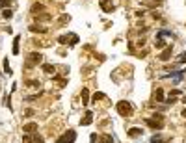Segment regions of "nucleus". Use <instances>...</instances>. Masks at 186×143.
<instances>
[{
	"label": "nucleus",
	"instance_id": "nucleus-1",
	"mask_svg": "<svg viewBox=\"0 0 186 143\" xmlns=\"http://www.w3.org/2000/svg\"><path fill=\"white\" fill-rule=\"evenodd\" d=\"M147 125L151 126V128H154V130L164 128V115L162 114H154L151 119H147Z\"/></svg>",
	"mask_w": 186,
	"mask_h": 143
},
{
	"label": "nucleus",
	"instance_id": "nucleus-2",
	"mask_svg": "<svg viewBox=\"0 0 186 143\" xmlns=\"http://www.w3.org/2000/svg\"><path fill=\"white\" fill-rule=\"evenodd\" d=\"M41 61H43V54H39V52H30L24 65H26V69H32V67H36L37 63H41Z\"/></svg>",
	"mask_w": 186,
	"mask_h": 143
},
{
	"label": "nucleus",
	"instance_id": "nucleus-3",
	"mask_svg": "<svg viewBox=\"0 0 186 143\" xmlns=\"http://www.w3.org/2000/svg\"><path fill=\"white\" fill-rule=\"evenodd\" d=\"M117 111H119V115H123V117H130L132 115V106H130V102L121 100V102H117Z\"/></svg>",
	"mask_w": 186,
	"mask_h": 143
},
{
	"label": "nucleus",
	"instance_id": "nucleus-4",
	"mask_svg": "<svg viewBox=\"0 0 186 143\" xmlns=\"http://www.w3.org/2000/svg\"><path fill=\"white\" fill-rule=\"evenodd\" d=\"M74 139H77V132L74 130H67L63 136H60L56 143H74Z\"/></svg>",
	"mask_w": 186,
	"mask_h": 143
},
{
	"label": "nucleus",
	"instance_id": "nucleus-5",
	"mask_svg": "<svg viewBox=\"0 0 186 143\" xmlns=\"http://www.w3.org/2000/svg\"><path fill=\"white\" fill-rule=\"evenodd\" d=\"M60 41V43H62V45H77L78 43V35L77 34H69V35H62V37H60L58 39Z\"/></svg>",
	"mask_w": 186,
	"mask_h": 143
},
{
	"label": "nucleus",
	"instance_id": "nucleus-6",
	"mask_svg": "<svg viewBox=\"0 0 186 143\" xmlns=\"http://www.w3.org/2000/svg\"><path fill=\"white\" fill-rule=\"evenodd\" d=\"M171 50H173V48H171V45H169V47H166V48H164V52L158 56L160 61H168L169 58H171Z\"/></svg>",
	"mask_w": 186,
	"mask_h": 143
},
{
	"label": "nucleus",
	"instance_id": "nucleus-7",
	"mask_svg": "<svg viewBox=\"0 0 186 143\" xmlns=\"http://www.w3.org/2000/svg\"><path fill=\"white\" fill-rule=\"evenodd\" d=\"M91 121H93V111H86V115L82 117L80 125H82V126H88V125H91Z\"/></svg>",
	"mask_w": 186,
	"mask_h": 143
},
{
	"label": "nucleus",
	"instance_id": "nucleus-8",
	"mask_svg": "<svg viewBox=\"0 0 186 143\" xmlns=\"http://www.w3.org/2000/svg\"><path fill=\"white\" fill-rule=\"evenodd\" d=\"M168 141H169V137H166L162 134H154L151 137V143H168Z\"/></svg>",
	"mask_w": 186,
	"mask_h": 143
},
{
	"label": "nucleus",
	"instance_id": "nucleus-9",
	"mask_svg": "<svg viewBox=\"0 0 186 143\" xmlns=\"http://www.w3.org/2000/svg\"><path fill=\"white\" fill-rule=\"evenodd\" d=\"M22 130L26 132V134H34V132L37 130V125H36V123H28V125L22 126Z\"/></svg>",
	"mask_w": 186,
	"mask_h": 143
},
{
	"label": "nucleus",
	"instance_id": "nucleus-10",
	"mask_svg": "<svg viewBox=\"0 0 186 143\" xmlns=\"http://www.w3.org/2000/svg\"><path fill=\"white\" fill-rule=\"evenodd\" d=\"M154 99H157V102H164L166 99H164V91H162V88H158L157 91H154Z\"/></svg>",
	"mask_w": 186,
	"mask_h": 143
},
{
	"label": "nucleus",
	"instance_id": "nucleus-11",
	"mask_svg": "<svg viewBox=\"0 0 186 143\" xmlns=\"http://www.w3.org/2000/svg\"><path fill=\"white\" fill-rule=\"evenodd\" d=\"M88 102H89V91H88V88H84L82 89V104L86 106Z\"/></svg>",
	"mask_w": 186,
	"mask_h": 143
},
{
	"label": "nucleus",
	"instance_id": "nucleus-12",
	"mask_svg": "<svg viewBox=\"0 0 186 143\" xmlns=\"http://www.w3.org/2000/svg\"><path fill=\"white\" fill-rule=\"evenodd\" d=\"M100 6H102V9H104L106 13L114 11V6H110V4H108V0H100Z\"/></svg>",
	"mask_w": 186,
	"mask_h": 143
},
{
	"label": "nucleus",
	"instance_id": "nucleus-13",
	"mask_svg": "<svg viewBox=\"0 0 186 143\" xmlns=\"http://www.w3.org/2000/svg\"><path fill=\"white\" fill-rule=\"evenodd\" d=\"M99 141H100V143H114V137L110 136V134H104V136L99 137Z\"/></svg>",
	"mask_w": 186,
	"mask_h": 143
},
{
	"label": "nucleus",
	"instance_id": "nucleus-14",
	"mask_svg": "<svg viewBox=\"0 0 186 143\" xmlns=\"http://www.w3.org/2000/svg\"><path fill=\"white\" fill-rule=\"evenodd\" d=\"M30 32H39V34H47V28H43V26H36V24H32V26H30Z\"/></svg>",
	"mask_w": 186,
	"mask_h": 143
},
{
	"label": "nucleus",
	"instance_id": "nucleus-15",
	"mask_svg": "<svg viewBox=\"0 0 186 143\" xmlns=\"http://www.w3.org/2000/svg\"><path fill=\"white\" fill-rule=\"evenodd\" d=\"M19 41H21V35H15V39H13V54H19Z\"/></svg>",
	"mask_w": 186,
	"mask_h": 143
},
{
	"label": "nucleus",
	"instance_id": "nucleus-16",
	"mask_svg": "<svg viewBox=\"0 0 186 143\" xmlns=\"http://www.w3.org/2000/svg\"><path fill=\"white\" fill-rule=\"evenodd\" d=\"M43 9H45V6H43V4H34V6H32V13H41L43 11Z\"/></svg>",
	"mask_w": 186,
	"mask_h": 143
},
{
	"label": "nucleus",
	"instance_id": "nucleus-17",
	"mask_svg": "<svg viewBox=\"0 0 186 143\" xmlns=\"http://www.w3.org/2000/svg\"><path fill=\"white\" fill-rule=\"evenodd\" d=\"M128 136H132V137H136V136H142V128H130L127 132Z\"/></svg>",
	"mask_w": 186,
	"mask_h": 143
},
{
	"label": "nucleus",
	"instance_id": "nucleus-18",
	"mask_svg": "<svg viewBox=\"0 0 186 143\" xmlns=\"http://www.w3.org/2000/svg\"><path fill=\"white\" fill-rule=\"evenodd\" d=\"M43 71H45V73H48V74H52V73H54V67H52L50 63H45V65H43Z\"/></svg>",
	"mask_w": 186,
	"mask_h": 143
},
{
	"label": "nucleus",
	"instance_id": "nucleus-19",
	"mask_svg": "<svg viewBox=\"0 0 186 143\" xmlns=\"http://www.w3.org/2000/svg\"><path fill=\"white\" fill-rule=\"evenodd\" d=\"M26 86H28V88H39V82L37 80H28Z\"/></svg>",
	"mask_w": 186,
	"mask_h": 143
},
{
	"label": "nucleus",
	"instance_id": "nucleus-20",
	"mask_svg": "<svg viewBox=\"0 0 186 143\" xmlns=\"http://www.w3.org/2000/svg\"><path fill=\"white\" fill-rule=\"evenodd\" d=\"M4 71H6V73H8V74H11V73H13V71H11V69H9V61H8V58H6V60H4Z\"/></svg>",
	"mask_w": 186,
	"mask_h": 143
},
{
	"label": "nucleus",
	"instance_id": "nucleus-21",
	"mask_svg": "<svg viewBox=\"0 0 186 143\" xmlns=\"http://www.w3.org/2000/svg\"><path fill=\"white\" fill-rule=\"evenodd\" d=\"M2 15H4L6 19H11V17H13V11H11V9H4V11H2Z\"/></svg>",
	"mask_w": 186,
	"mask_h": 143
},
{
	"label": "nucleus",
	"instance_id": "nucleus-22",
	"mask_svg": "<svg viewBox=\"0 0 186 143\" xmlns=\"http://www.w3.org/2000/svg\"><path fill=\"white\" fill-rule=\"evenodd\" d=\"M104 97H106L104 93H95V95H93V100H95V102H97V100H102Z\"/></svg>",
	"mask_w": 186,
	"mask_h": 143
},
{
	"label": "nucleus",
	"instance_id": "nucleus-23",
	"mask_svg": "<svg viewBox=\"0 0 186 143\" xmlns=\"http://www.w3.org/2000/svg\"><path fill=\"white\" fill-rule=\"evenodd\" d=\"M164 47H166V41L158 37V41H157V48H164Z\"/></svg>",
	"mask_w": 186,
	"mask_h": 143
},
{
	"label": "nucleus",
	"instance_id": "nucleus-24",
	"mask_svg": "<svg viewBox=\"0 0 186 143\" xmlns=\"http://www.w3.org/2000/svg\"><path fill=\"white\" fill-rule=\"evenodd\" d=\"M32 139H34V143H43V137H41V136H37V134H34V136H32Z\"/></svg>",
	"mask_w": 186,
	"mask_h": 143
},
{
	"label": "nucleus",
	"instance_id": "nucleus-25",
	"mask_svg": "<svg viewBox=\"0 0 186 143\" xmlns=\"http://www.w3.org/2000/svg\"><path fill=\"white\" fill-rule=\"evenodd\" d=\"M54 80H56V82H58L60 86H65V84H67V82H65V80L62 78V76H54Z\"/></svg>",
	"mask_w": 186,
	"mask_h": 143
},
{
	"label": "nucleus",
	"instance_id": "nucleus-26",
	"mask_svg": "<svg viewBox=\"0 0 186 143\" xmlns=\"http://www.w3.org/2000/svg\"><path fill=\"white\" fill-rule=\"evenodd\" d=\"M32 141H34V139H32V136H28V134L22 137V143H32Z\"/></svg>",
	"mask_w": 186,
	"mask_h": 143
},
{
	"label": "nucleus",
	"instance_id": "nucleus-27",
	"mask_svg": "<svg viewBox=\"0 0 186 143\" xmlns=\"http://www.w3.org/2000/svg\"><path fill=\"white\" fill-rule=\"evenodd\" d=\"M34 114H36V111H34V110H32V108H28V110H26V111H24V115H26V117H32V115H34Z\"/></svg>",
	"mask_w": 186,
	"mask_h": 143
},
{
	"label": "nucleus",
	"instance_id": "nucleus-28",
	"mask_svg": "<svg viewBox=\"0 0 186 143\" xmlns=\"http://www.w3.org/2000/svg\"><path fill=\"white\" fill-rule=\"evenodd\" d=\"M37 19H39V20H48L50 15H37Z\"/></svg>",
	"mask_w": 186,
	"mask_h": 143
},
{
	"label": "nucleus",
	"instance_id": "nucleus-29",
	"mask_svg": "<svg viewBox=\"0 0 186 143\" xmlns=\"http://www.w3.org/2000/svg\"><path fill=\"white\" fill-rule=\"evenodd\" d=\"M179 61H180V63H184V61H186V52L182 54V56H180V58H179Z\"/></svg>",
	"mask_w": 186,
	"mask_h": 143
},
{
	"label": "nucleus",
	"instance_id": "nucleus-30",
	"mask_svg": "<svg viewBox=\"0 0 186 143\" xmlns=\"http://www.w3.org/2000/svg\"><path fill=\"white\" fill-rule=\"evenodd\" d=\"M182 117H184V119H186V108L182 110Z\"/></svg>",
	"mask_w": 186,
	"mask_h": 143
},
{
	"label": "nucleus",
	"instance_id": "nucleus-31",
	"mask_svg": "<svg viewBox=\"0 0 186 143\" xmlns=\"http://www.w3.org/2000/svg\"><path fill=\"white\" fill-rule=\"evenodd\" d=\"M182 100H184V104H186V97H184V99H182Z\"/></svg>",
	"mask_w": 186,
	"mask_h": 143
}]
</instances>
